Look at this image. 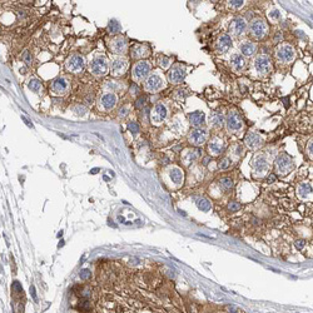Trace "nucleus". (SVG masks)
<instances>
[{"label":"nucleus","instance_id":"1","mask_svg":"<svg viewBox=\"0 0 313 313\" xmlns=\"http://www.w3.org/2000/svg\"><path fill=\"white\" fill-rule=\"evenodd\" d=\"M293 159L287 154H281L276 159V169L277 173L281 176H287V174L293 169Z\"/></svg>","mask_w":313,"mask_h":313},{"label":"nucleus","instance_id":"2","mask_svg":"<svg viewBox=\"0 0 313 313\" xmlns=\"http://www.w3.org/2000/svg\"><path fill=\"white\" fill-rule=\"evenodd\" d=\"M254 68L258 74L266 75L272 70V60L267 55H258L254 59Z\"/></svg>","mask_w":313,"mask_h":313},{"label":"nucleus","instance_id":"3","mask_svg":"<svg viewBox=\"0 0 313 313\" xmlns=\"http://www.w3.org/2000/svg\"><path fill=\"white\" fill-rule=\"evenodd\" d=\"M90 69L91 73L97 77H103L108 73L109 70V64H108V60L104 57H99L97 59H94L93 63L90 64Z\"/></svg>","mask_w":313,"mask_h":313},{"label":"nucleus","instance_id":"4","mask_svg":"<svg viewBox=\"0 0 313 313\" xmlns=\"http://www.w3.org/2000/svg\"><path fill=\"white\" fill-rule=\"evenodd\" d=\"M277 58L282 63H291L293 59L296 58V51L294 48L289 44H283L277 49Z\"/></svg>","mask_w":313,"mask_h":313},{"label":"nucleus","instance_id":"5","mask_svg":"<svg viewBox=\"0 0 313 313\" xmlns=\"http://www.w3.org/2000/svg\"><path fill=\"white\" fill-rule=\"evenodd\" d=\"M226 124H227V129H228V131H230V133H238L243 128L242 118H240L239 114L236 113V111H232V113L228 114Z\"/></svg>","mask_w":313,"mask_h":313},{"label":"nucleus","instance_id":"6","mask_svg":"<svg viewBox=\"0 0 313 313\" xmlns=\"http://www.w3.org/2000/svg\"><path fill=\"white\" fill-rule=\"evenodd\" d=\"M267 30H268V26H267L266 21L262 20V19H256L250 23V31H252V35L256 39H262L267 35Z\"/></svg>","mask_w":313,"mask_h":313},{"label":"nucleus","instance_id":"7","mask_svg":"<svg viewBox=\"0 0 313 313\" xmlns=\"http://www.w3.org/2000/svg\"><path fill=\"white\" fill-rule=\"evenodd\" d=\"M164 87V79L158 74H153L147 78L145 81V90L150 91V93H155L159 91L160 89Z\"/></svg>","mask_w":313,"mask_h":313},{"label":"nucleus","instance_id":"8","mask_svg":"<svg viewBox=\"0 0 313 313\" xmlns=\"http://www.w3.org/2000/svg\"><path fill=\"white\" fill-rule=\"evenodd\" d=\"M150 64L148 61H139L133 68V77L135 80H143L149 75Z\"/></svg>","mask_w":313,"mask_h":313},{"label":"nucleus","instance_id":"9","mask_svg":"<svg viewBox=\"0 0 313 313\" xmlns=\"http://www.w3.org/2000/svg\"><path fill=\"white\" fill-rule=\"evenodd\" d=\"M207 137H208V134H207V130H206V129L196 128V129H193V130L189 133V137H188V139H189V141L193 144V145L199 147V145H202V144L206 143Z\"/></svg>","mask_w":313,"mask_h":313},{"label":"nucleus","instance_id":"10","mask_svg":"<svg viewBox=\"0 0 313 313\" xmlns=\"http://www.w3.org/2000/svg\"><path fill=\"white\" fill-rule=\"evenodd\" d=\"M167 114H168V110L166 105L163 103H157L155 107L151 110V115H150L153 124H160L167 118Z\"/></svg>","mask_w":313,"mask_h":313},{"label":"nucleus","instance_id":"11","mask_svg":"<svg viewBox=\"0 0 313 313\" xmlns=\"http://www.w3.org/2000/svg\"><path fill=\"white\" fill-rule=\"evenodd\" d=\"M67 69L71 73H79L84 69V59L80 55H71L67 60Z\"/></svg>","mask_w":313,"mask_h":313},{"label":"nucleus","instance_id":"12","mask_svg":"<svg viewBox=\"0 0 313 313\" xmlns=\"http://www.w3.org/2000/svg\"><path fill=\"white\" fill-rule=\"evenodd\" d=\"M229 30L233 35L239 37V35L244 34V31L247 30V21L243 18H236L234 20L230 23Z\"/></svg>","mask_w":313,"mask_h":313},{"label":"nucleus","instance_id":"13","mask_svg":"<svg viewBox=\"0 0 313 313\" xmlns=\"http://www.w3.org/2000/svg\"><path fill=\"white\" fill-rule=\"evenodd\" d=\"M69 89V83L65 78H58L53 81L51 84V90L53 93L58 94V95H63L68 91Z\"/></svg>","mask_w":313,"mask_h":313},{"label":"nucleus","instance_id":"14","mask_svg":"<svg viewBox=\"0 0 313 313\" xmlns=\"http://www.w3.org/2000/svg\"><path fill=\"white\" fill-rule=\"evenodd\" d=\"M224 149V141L218 137H213L208 144V150L212 155H218Z\"/></svg>","mask_w":313,"mask_h":313},{"label":"nucleus","instance_id":"15","mask_svg":"<svg viewBox=\"0 0 313 313\" xmlns=\"http://www.w3.org/2000/svg\"><path fill=\"white\" fill-rule=\"evenodd\" d=\"M216 48H217V51H218L219 54H224V53H227L230 48H232V38H230L229 35H227V34L222 35V37L218 39V41H217Z\"/></svg>","mask_w":313,"mask_h":313},{"label":"nucleus","instance_id":"16","mask_svg":"<svg viewBox=\"0 0 313 313\" xmlns=\"http://www.w3.org/2000/svg\"><path fill=\"white\" fill-rule=\"evenodd\" d=\"M168 77H169V80L172 81L173 84H178V83H180V81L184 80L186 71H184L183 68H180V67H178L177 65V67H173L172 69H170Z\"/></svg>","mask_w":313,"mask_h":313},{"label":"nucleus","instance_id":"17","mask_svg":"<svg viewBox=\"0 0 313 313\" xmlns=\"http://www.w3.org/2000/svg\"><path fill=\"white\" fill-rule=\"evenodd\" d=\"M229 61H230V67H232L233 70L237 71V73L242 71L243 69L246 68V60L240 54H233L232 57H230Z\"/></svg>","mask_w":313,"mask_h":313},{"label":"nucleus","instance_id":"18","mask_svg":"<svg viewBox=\"0 0 313 313\" xmlns=\"http://www.w3.org/2000/svg\"><path fill=\"white\" fill-rule=\"evenodd\" d=\"M252 166H253V168H254L256 172L259 173V174H263L267 169H268V162H267L266 157H263V155H257L254 158V160H253Z\"/></svg>","mask_w":313,"mask_h":313},{"label":"nucleus","instance_id":"19","mask_svg":"<svg viewBox=\"0 0 313 313\" xmlns=\"http://www.w3.org/2000/svg\"><path fill=\"white\" fill-rule=\"evenodd\" d=\"M128 68V63H127V59H117L111 63V71H113L114 75H121L124 74V71L127 70Z\"/></svg>","mask_w":313,"mask_h":313},{"label":"nucleus","instance_id":"20","mask_svg":"<svg viewBox=\"0 0 313 313\" xmlns=\"http://www.w3.org/2000/svg\"><path fill=\"white\" fill-rule=\"evenodd\" d=\"M200 153H202V150H199L198 148H194V149H188L186 150L183 153V162L187 164V166H189V164H192L194 163L197 159L199 158L200 155Z\"/></svg>","mask_w":313,"mask_h":313},{"label":"nucleus","instance_id":"21","mask_svg":"<svg viewBox=\"0 0 313 313\" xmlns=\"http://www.w3.org/2000/svg\"><path fill=\"white\" fill-rule=\"evenodd\" d=\"M239 49L243 55H246V57H252L257 51V45L249 40H244L239 44Z\"/></svg>","mask_w":313,"mask_h":313},{"label":"nucleus","instance_id":"22","mask_svg":"<svg viewBox=\"0 0 313 313\" xmlns=\"http://www.w3.org/2000/svg\"><path fill=\"white\" fill-rule=\"evenodd\" d=\"M117 104V95L114 93H107L101 97V105L105 110L113 109Z\"/></svg>","mask_w":313,"mask_h":313},{"label":"nucleus","instance_id":"23","mask_svg":"<svg viewBox=\"0 0 313 313\" xmlns=\"http://www.w3.org/2000/svg\"><path fill=\"white\" fill-rule=\"evenodd\" d=\"M189 121H190V124H192L193 127L198 128V127H200V125H203L204 121H206V114H204L203 111H199V110L193 111V113L189 114Z\"/></svg>","mask_w":313,"mask_h":313},{"label":"nucleus","instance_id":"24","mask_svg":"<svg viewBox=\"0 0 313 313\" xmlns=\"http://www.w3.org/2000/svg\"><path fill=\"white\" fill-rule=\"evenodd\" d=\"M246 143L250 149H256L262 144V138L257 133H248L246 137Z\"/></svg>","mask_w":313,"mask_h":313},{"label":"nucleus","instance_id":"25","mask_svg":"<svg viewBox=\"0 0 313 313\" xmlns=\"http://www.w3.org/2000/svg\"><path fill=\"white\" fill-rule=\"evenodd\" d=\"M111 50H113L115 54H121V53L125 51L127 49V43H125V39L124 38H117L111 41V45H110Z\"/></svg>","mask_w":313,"mask_h":313},{"label":"nucleus","instance_id":"26","mask_svg":"<svg viewBox=\"0 0 313 313\" xmlns=\"http://www.w3.org/2000/svg\"><path fill=\"white\" fill-rule=\"evenodd\" d=\"M169 176H170V179H172L176 184H182L183 183V172H182V169H179V168H177V167L172 168L170 172H169Z\"/></svg>","mask_w":313,"mask_h":313},{"label":"nucleus","instance_id":"27","mask_svg":"<svg viewBox=\"0 0 313 313\" xmlns=\"http://www.w3.org/2000/svg\"><path fill=\"white\" fill-rule=\"evenodd\" d=\"M148 53H149V49H148L147 45H137V47L133 49V57L134 58H143V57H147Z\"/></svg>","mask_w":313,"mask_h":313},{"label":"nucleus","instance_id":"28","mask_svg":"<svg viewBox=\"0 0 313 313\" xmlns=\"http://www.w3.org/2000/svg\"><path fill=\"white\" fill-rule=\"evenodd\" d=\"M196 203H197V207H198L200 210H203V212H208V210H210V208H212L210 202L206 198H197Z\"/></svg>","mask_w":313,"mask_h":313},{"label":"nucleus","instance_id":"29","mask_svg":"<svg viewBox=\"0 0 313 313\" xmlns=\"http://www.w3.org/2000/svg\"><path fill=\"white\" fill-rule=\"evenodd\" d=\"M212 123L214 127H217V128H222L223 125H224V117H223L220 113H216V114H213V117H212Z\"/></svg>","mask_w":313,"mask_h":313},{"label":"nucleus","instance_id":"30","mask_svg":"<svg viewBox=\"0 0 313 313\" xmlns=\"http://www.w3.org/2000/svg\"><path fill=\"white\" fill-rule=\"evenodd\" d=\"M298 193L299 196H308V194L312 193V186L309 183H302L301 186L298 187Z\"/></svg>","mask_w":313,"mask_h":313},{"label":"nucleus","instance_id":"31","mask_svg":"<svg viewBox=\"0 0 313 313\" xmlns=\"http://www.w3.org/2000/svg\"><path fill=\"white\" fill-rule=\"evenodd\" d=\"M28 87H29V89H30V90L35 91V93H38V91L41 90V83H40L39 80H37V79H31V80L29 81Z\"/></svg>","mask_w":313,"mask_h":313},{"label":"nucleus","instance_id":"32","mask_svg":"<svg viewBox=\"0 0 313 313\" xmlns=\"http://www.w3.org/2000/svg\"><path fill=\"white\" fill-rule=\"evenodd\" d=\"M108 30H109L110 34H117V33L120 31V25L119 23H117L115 20H111L109 23V26H108Z\"/></svg>","mask_w":313,"mask_h":313},{"label":"nucleus","instance_id":"33","mask_svg":"<svg viewBox=\"0 0 313 313\" xmlns=\"http://www.w3.org/2000/svg\"><path fill=\"white\" fill-rule=\"evenodd\" d=\"M219 184H220V187L224 188V189H230V188L233 187V180L228 177H224L219 180Z\"/></svg>","mask_w":313,"mask_h":313},{"label":"nucleus","instance_id":"34","mask_svg":"<svg viewBox=\"0 0 313 313\" xmlns=\"http://www.w3.org/2000/svg\"><path fill=\"white\" fill-rule=\"evenodd\" d=\"M79 277H80V279H83V281L90 279V277H91L90 269H81V271L79 272Z\"/></svg>","mask_w":313,"mask_h":313},{"label":"nucleus","instance_id":"35","mask_svg":"<svg viewBox=\"0 0 313 313\" xmlns=\"http://www.w3.org/2000/svg\"><path fill=\"white\" fill-rule=\"evenodd\" d=\"M240 208H242V204L238 202H229V204H228V209L230 212H238Z\"/></svg>","mask_w":313,"mask_h":313},{"label":"nucleus","instance_id":"36","mask_svg":"<svg viewBox=\"0 0 313 313\" xmlns=\"http://www.w3.org/2000/svg\"><path fill=\"white\" fill-rule=\"evenodd\" d=\"M159 64L162 65V67L164 69H167V68H169L170 67V64H172V61H170V59L169 58H167V57H162L159 59Z\"/></svg>","mask_w":313,"mask_h":313},{"label":"nucleus","instance_id":"37","mask_svg":"<svg viewBox=\"0 0 313 313\" xmlns=\"http://www.w3.org/2000/svg\"><path fill=\"white\" fill-rule=\"evenodd\" d=\"M269 18L272 19V20H279L281 19V11L279 10H277V9H274V10H272V11H269Z\"/></svg>","mask_w":313,"mask_h":313},{"label":"nucleus","instance_id":"38","mask_svg":"<svg viewBox=\"0 0 313 313\" xmlns=\"http://www.w3.org/2000/svg\"><path fill=\"white\" fill-rule=\"evenodd\" d=\"M230 159L229 158H223L222 160H220V163H219V168L220 169H227L229 166H230Z\"/></svg>","mask_w":313,"mask_h":313},{"label":"nucleus","instance_id":"39","mask_svg":"<svg viewBox=\"0 0 313 313\" xmlns=\"http://www.w3.org/2000/svg\"><path fill=\"white\" fill-rule=\"evenodd\" d=\"M128 129L130 130V133L137 134V133H139V125L137 123H129L128 124Z\"/></svg>","mask_w":313,"mask_h":313},{"label":"nucleus","instance_id":"40","mask_svg":"<svg viewBox=\"0 0 313 313\" xmlns=\"http://www.w3.org/2000/svg\"><path fill=\"white\" fill-rule=\"evenodd\" d=\"M228 3L232 8H236V9L240 8V6H243V4H244V1H242V0H230Z\"/></svg>","mask_w":313,"mask_h":313},{"label":"nucleus","instance_id":"41","mask_svg":"<svg viewBox=\"0 0 313 313\" xmlns=\"http://www.w3.org/2000/svg\"><path fill=\"white\" fill-rule=\"evenodd\" d=\"M21 58H23V60H24V61L26 63V64H30L31 60H33L31 54H30V53H29L28 50H25L24 53H23V57H21Z\"/></svg>","mask_w":313,"mask_h":313},{"label":"nucleus","instance_id":"42","mask_svg":"<svg viewBox=\"0 0 313 313\" xmlns=\"http://www.w3.org/2000/svg\"><path fill=\"white\" fill-rule=\"evenodd\" d=\"M79 308H81V309H84V311H88L89 308H90V303H89L88 301H83L79 304Z\"/></svg>","mask_w":313,"mask_h":313},{"label":"nucleus","instance_id":"43","mask_svg":"<svg viewBox=\"0 0 313 313\" xmlns=\"http://www.w3.org/2000/svg\"><path fill=\"white\" fill-rule=\"evenodd\" d=\"M147 100V98L145 97H141V98H139V99L137 100V104H135V107L137 108H141L144 105V101Z\"/></svg>","mask_w":313,"mask_h":313},{"label":"nucleus","instance_id":"44","mask_svg":"<svg viewBox=\"0 0 313 313\" xmlns=\"http://www.w3.org/2000/svg\"><path fill=\"white\" fill-rule=\"evenodd\" d=\"M304 246H306L304 240H297V242H296V247H297L298 249H302Z\"/></svg>","mask_w":313,"mask_h":313},{"label":"nucleus","instance_id":"45","mask_svg":"<svg viewBox=\"0 0 313 313\" xmlns=\"http://www.w3.org/2000/svg\"><path fill=\"white\" fill-rule=\"evenodd\" d=\"M307 154L309 157H312V140H309L307 144Z\"/></svg>","mask_w":313,"mask_h":313},{"label":"nucleus","instance_id":"46","mask_svg":"<svg viewBox=\"0 0 313 313\" xmlns=\"http://www.w3.org/2000/svg\"><path fill=\"white\" fill-rule=\"evenodd\" d=\"M276 180V176L274 174H272V176H269L268 178H267V183H273Z\"/></svg>","mask_w":313,"mask_h":313},{"label":"nucleus","instance_id":"47","mask_svg":"<svg viewBox=\"0 0 313 313\" xmlns=\"http://www.w3.org/2000/svg\"><path fill=\"white\" fill-rule=\"evenodd\" d=\"M242 151H243V149H242V147H240V145H239V144H238V145H237V147H236V154H237V155H239V154H242Z\"/></svg>","mask_w":313,"mask_h":313},{"label":"nucleus","instance_id":"48","mask_svg":"<svg viewBox=\"0 0 313 313\" xmlns=\"http://www.w3.org/2000/svg\"><path fill=\"white\" fill-rule=\"evenodd\" d=\"M30 289H31V296H33V298L37 299V292H35V287H34V286H31Z\"/></svg>","mask_w":313,"mask_h":313},{"label":"nucleus","instance_id":"49","mask_svg":"<svg viewBox=\"0 0 313 313\" xmlns=\"http://www.w3.org/2000/svg\"><path fill=\"white\" fill-rule=\"evenodd\" d=\"M21 118H23V120H24V121H25V124H26V125H28V127H30V128H33V124H31V121H30V120H28V119H26V118H25V117H21Z\"/></svg>","mask_w":313,"mask_h":313},{"label":"nucleus","instance_id":"50","mask_svg":"<svg viewBox=\"0 0 313 313\" xmlns=\"http://www.w3.org/2000/svg\"><path fill=\"white\" fill-rule=\"evenodd\" d=\"M209 159L210 158H206V159L203 160V164H208V162H209Z\"/></svg>","mask_w":313,"mask_h":313},{"label":"nucleus","instance_id":"51","mask_svg":"<svg viewBox=\"0 0 313 313\" xmlns=\"http://www.w3.org/2000/svg\"><path fill=\"white\" fill-rule=\"evenodd\" d=\"M118 219H119V222H124V220H125V219H124V217H119V218H118Z\"/></svg>","mask_w":313,"mask_h":313}]
</instances>
